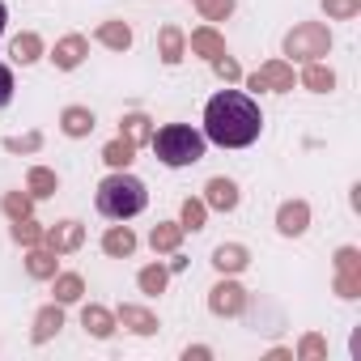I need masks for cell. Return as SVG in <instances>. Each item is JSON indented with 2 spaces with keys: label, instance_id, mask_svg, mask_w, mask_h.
<instances>
[{
  "label": "cell",
  "instance_id": "11",
  "mask_svg": "<svg viewBox=\"0 0 361 361\" xmlns=\"http://www.w3.org/2000/svg\"><path fill=\"white\" fill-rule=\"evenodd\" d=\"M157 56H161V64H183V56H188V35L178 30V26H161L157 30Z\"/></svg>",
  "mask_w": 361,
  "mask_h": 361
},
{
  "label": "cell",
  "instance_id": "22",
  "mask_svg": "<svg viewBox=\"0 0 361 361\" xmlns=\"http://www.w3.org/2000/svg\"><path fill=\"white\" fill-rule=\"evenodd\" d=\"M94 39H98L102 47H111V51H128V47H132V26H128V22H102Z\"/></svg>",
  "mask_w": 361,
  "mask_h": 361
},
{
  "label": "cell",
  "instance_id": "40",
  "mask_svg": "<svg viewBox=\"0 0 361 361\" xmlns=\"http://www.w3.org/2000/svg\"><path fill=\"white\" fill-rule=\"evenodd\" d=\"M183 357H188V361H204V357H213V348H204V344H196V348H188Z\"/></svg>",
  "mask_w": 361,
  "mask_h": 361
},
{
  "label": "cell",
  "instance_id": "17",
  "mask_svg": "<svg viewBox=\"0 0 361 361\" xmlns=\"http://www.w3.org/2000/svg\"><path fill=\"white\" fill-rule=\"evenodd\" d=\"M102 251H106L111 259H128V255L136 251V234H132V226H111V230L102 234Z\"/></svg>",
  "mask_w": 361,
  "mask_h": 361
},
{
  "label": "cell",
  "instance_id": "23",
  "mask_svg": "<svg viewBox=\"0 0 361 361\" xmlns=\"http://www.w3.org/2000/svg\"><path fill=\"white\" fill-rule=\"evenodd\" d=\"M192 51L204 60H217V56H226V39L213 26H200V30H192Z\"/></svg>",
  "mask_w": 361,
  "mask_h": 361
},
{
  "label": "cell",
  "instance_id": "35",
  "mask_svg": "<svg viewBox=\"0 0 361 361\" xmlns=\"http://www.w3.org/2000/svg\"><path fill=\"white\" fill-rule=\"evenodd\" d=\"M209 64H213V73H217L226 85L243 81V68H238V60H234V56H217V60H209Z\"/></svg>",
  "mask_w": 361,
  "mask_h": 361
},
{
  "label": "cell",
  "instance_id": "37",
  "mask_svg": "<svg viewBox=\"0 0 361 361\" xmlns=\"http://www.w3.org/2000/svg\"><path fill=\"white\" fill-rule=\"evenodd\" d=\"M336 272H361V251L357 247H340L336 251Z\"/></svg>",
  "mask_w": 361,
  "mask_h": 361
},
{
  "label": "cell",
  "instance_id": "41",
  "mask_svg": "<svg viewBox=\"0 0 361 361\" xmlns=\"http://www.w3.org/2000/svg\"><path fill=\"white\" fill-rule=\"evenodd\" d=\"M5 22H9V9H5V5H0V35H5Z\"/></svg>",
  "mask_w": 361,
  "mask_h": 361
},
{
  "label": "cell",
  "instance_id": "2",
  "mask_svg": "<svg viewBox=\"0 0 361 361\" xmlns=\"http://www.w3.org/2000/svg\"><path fill=\"white\" fill-rule=\"evenodd\" d=\"M94 204H98V213H102V217H111V221H128V217L145 213V204H149V192H145V183H140L136 174H128V170H115V174H106L102 183H98V196H94Z\"/></svg>",
  "mask_w": 361,
  "mask_h": 361
},
{
  "label": "cell",
  "instance_id": "20",
  "mask_svg": "<svg viewBox=\"0 0 361 361\" xmlns=\"http://www.w3.org/2000/svg\"><path fill=\"white\" fill-rule=\"evenodd\" d=\"M51 293H56V302H60V306H73V302H81L85 281H81L77 272H56V276H51Z\"/></svg>",
  "mask_w": 361,
  "mask_h": 361
},
{
  "label": "cell",
  "instance_id": "8",
  "mask_svg": "<svg viewBox=\"0 0 361 361\" xmlns=\"http://www.w3.org/2000/svg\"><path fill=\"white\" fill-rule=\"evenodd\" d=\"M85 243V226L81 221H56L51 230H43V247H51L56 255H73Z\"/></svg>",
  "mask_w": 361,
  "mask_h": 361
},
{
  "label": "cell",
  "instance_id": "1",
  "mask_svg": "<svg viewBox=\"0 0 361 361\" xmlns=\"http://www.w3.org/2000/svg\"><path fill=\"white\" fill-rule=\"evenodd\" d=\"M264 132V115H259V102L251 94H238V90H221L209 98L204 106V140L221 145V149H247L255 145Z\"/></svg>",
  "mask_w": 361,
  "mask_h": 361
},
{
  "label": "cell",
  "instance_id": "5",
  "mask_svg": "<svg viewBox=\"0 0 361 361\" xmlns=\"http://www.w3.org/2000/svg\"><path fill=\"white\" fill-rule=\"evenodd\" d=\"M293 64L289 60H268V64H259L251 77H247V90H255V94H289L293 90Z\"/></svg>",
  "mask_w": 361,
  "mask_h": 361
},
{
  "label": "cell",
  "instance_id": "38",
  "mask_svg": "<svg viewBox=\"0 0 361 361\" xmlns=\"http://www.w3.org/2000/svg\"><path fill=\"white\" fill-rule=\"evenodd\" d=\"M39 145H43V136H39V132H30V136H9V140H5V149H9V153H35Z\"/></svg>",
  "mask_w": 361,
  "mask_h": 361
},
{
  "label": "cell",
  "instance_id": "10",
  "mask_svg": "<svg viewBox=\"0 0 361 361\" xmlns=\"http://www.w3.org/2000/svg\"><path fill=\"white\" fill-rule=\"evenodd\" d=\"M204 204L217 209V213H234L238 209V183L234 178H209V188H204Z\"/></svg>",
  "mask_w": 361,
  "mask_h": 361
},
{
  "label": "cell",
  "instance_id": "14",
  "mask_svg": "<svg viewBox=\"0 0 361 361\" xmlns=\"http://www.w3.org/2000/svg\"><path fill=\"white\" fill-rule=\"evenodd\" d=\"M94 123H98V119H94V111H90V106H64V111H60V132H64V136H73V140L90 136V132H94Z\"/></svg>",
  "mask_w": 361,
  "mask_h": 361
},
{
  "label": "cell",
  "instance_id": "33",
  "mask_svg": "<svg viewBox=\"0 0 361 361\" xmlns=\"http://www.w3.org/2000/svg\"><path fill=\"white\" fill-rule=\"evenodd\" d=\"M323 13L336 18V22H348L361 13V0H323Z\"/></svg>",
  "mask_w": 361,
  "mask_h": 361
},
{
  "label": "cell",
  "instance_id": "13",
  "mask_svg": "<svg viewBox=\"0 0 361 361\" xmlns=\"http://www.w3.org/2000/svg\"><path fill=\"white\" fill-rule=\"evenodd\" d=\"M251 264V251L243 247V243H221L217 251H213V268L221 272V276H234V272H243Z\"/></svg>",
  "mask_w": 361,
  "mask_h": 361
},
{
  "label": "cell",
  "instance_id": "21",
  "mask_svg": "<svg viewBox=\"0 0 361 361\" xmlns=\"http://www.w3.org/2000/svg\"><path fill=\"white\" fill-rule=\"evenodd\" d=\"M56 188H60L56 170H47V166H30V174H26V192H30L35 200H47V196H56Z\"/></svg>",
  "mask_w": 361,
  "mask_h": 361
},
{
  "label": "cell",
  "instance_id": "39",
  "mask_svg": "<svg viewBox=\"0 0 361 361\" xmlns=\"http://www.w3.org/2000/svg\"><path fill=\"white\" fill-rule=\"evenodd\" d=\"M9 102H13V73H9V64H0V111Z\"/></svg>",
  "mask_w": 361,
  "mask_h": 361
},
{
  "label": "cell",
  "instance_id": "16",
  "mask_svg": "<svg viewBox=\"0 0 361 361\" xmlns=\"http://www.w3.org/2000/svg\"><path fill=\"white\" fill-rule=\"evenodd\" d=\"M60 327H64V306L51 302V306H43V310L35 314V331H30V340H35V344H47L51 336H60Z\"/></svg>",
  "mask_w": 361,
  "mask_h": 361
},
{
  "label": "cell",
  "instance_id": "28",
  "mask_svg": "<svg viewBox=\"0 0 361 361\" xmlns=\"http://www.w3.org/2000/svg\"><path fill=\"white\" fill-rule=\"evenodd\" d=\"M119 132H123V136H128L136 149H140V145H149V136H153V128H149V115H140V111H136V115H123Z\"/></svg>",
  "mask_w": 361,
  "mask_h": 361
},
{
  "label": "cell",
  "instance_id": "6",
  "mask_svg": "<svg viewBox=\"0 0 361 361\" xmlns=\"http://www.w3.org/2000/svg\"><path fill=\"white\" fill-rule=\"evenodd\" d=\"M209 310H213L217 319H238V314L247 310V289H243L238 281H217V285L209 289Z\"/></svg>",
  "mask_w": 361,
  "mask_h": 361
},
{
  "label": "cell",
  "instance_id": "26",
  "mask_svg": "<svg viewBox=\"0 0 361 361\" xmlns=\"http://www.w3.org/2000/svg\"><path fill=\"white\" fill-rule=\"evenodd\" d=\"M302 85H306L310 94H327V90H336V73H331L323 60H314V64L302 68Z\"/></svg>",
  "mask_w": 361,
  "mask_h": 361
},
{
  "label": "cell",
  "instance_id": "19",
  "mask_svg": "<svg viewBox=\"0 0 361 361\" xmlns=\"http://www.w3.org/2000/svg\"><path fill=\"white\" fill-rule=\"evenodd\" d=\"M178 243H183V226H178V221H157L153 234H149V247H153L157 255H174Z\"/></svg>",
  "mask_w": 361,
  "mask_h": 361
},
{
  "label": "cell",
  "instance_id": "27",
  "mask_svg": "<svg viewBox=\"0 0 361 361\" xmlns=\"http://www.w3.org/2000/svg\"><path fill=\"white\" fill-rule=\"evenodd\" d=\"M166 281H170V268H161V264H149V268L136 272V285H140V293H149V298H157V293L166 289Z\"/></svg>",
  "mask_w": 361,
  "mask_h": 361
},
{
  "label": "cell",
  "instance_id": "3",
  "mask_svg": "<svg viewBox=\"0 0 361 361\" xmlns=\"http://www.w3.org/2000/svg\"><path fill=\"white\" fill-rule=\"evenodd\" d=\"M149 145H153V153H157L161 166H196L204 157V149H209L204 132H196L188 123H166V128H157L149 136Z\"/></svg>",
  "mask_w": 361,
  "mask_h": 361
},
{
  "label": "cell",
  "instance_id": "34",
  "mask_svg": "<svg viewBox=\"0 0 361 361\" xmlns=\"http://www.w3.org/2000/svg\"><path fill=\"white\" fill-rule=\"evenodd\" d=\"M204 213H209V204L204 200H183V230H204Z\"/></svg>",
  "mask_w": 361,
  "mask_h": 361
},
{
  "label": "cell",
  "instance_id": "9",
  "mask_svg": "<svg viewBox=\"0 0 361 361\" xmlns=\"http://www.w3.org/2000/svg\"><path fill=\"white\" fill-rule=\"evenodd\" d=\"M306 226H310V204H306V200H285V204L276 209V230H281L285 238L306 234Z\"/></svg>",
  "mask_w": 361,
  "mask_h": 361
},
{
  "label": "cell",
  "instance_id": "7",
  "mask_svg": "<svg viewBox=\"0 0 361 361\" xmlns=\"http://www.w3.org/2000/svg\"><path fill=\"white\" fill-rule=\"evenodd\" d=\"M85 56H90V39H85V35H64V39H56V47H51L47 60H51L60 73H73V68L85 64Z\"/></svg>",
  "mask_w": 361,
  "mask_h": 361
},
{
  "label": "cell",
  "instance_id": "32",
  "mask_svg": "<svg viewBox=\"0 0 361 361\" xmlns=\"http://www.w3.org/2000/svg\"><path fill=\"white\" fill-rule=\"evenodd\" d=\"M298 357H302V361H319V357H327V340H323L319 331H306L302 344H298Z\"/></svg>",
  "mask_w": 361,
  "mask_h": 361
},
{
  "label": "cell",
  "instance_id": "36",
  "mask_svg": "<svg viewBox=\"0 0 361 361\" xmlns=\"http://www.w3.org/2000/svg\"><path fill=\"white\" fill-rule=\"evenodd\" d=\"M336 293H340L344 302L361 298V272H336Z\"/></svg>",
  "mask_w": 361,
  "mask_h": 361
},
{
  "label": "cell",
  "instance_id": "29",
  "mask_svg": "<svg viewBox=\"0 0 361 361\" xmlns=\"http://www.w3.org/2000/svg\"><path fill=\"white\" fill-rule=\"evenodd\" d=\"M9 234H13V243H18V247H26V251H30V247H39V243H43V226H39V221H35V217H18V221H13V230H9Z\"/></svg>",
  "mask_w": 361,
  "mask_h": 361
},
{
  "label": "cell",
  "instance_id": "18",
  "mask_svg": "<svg viewBox=\"0 0 361 361\" xmlns=\"http://www.w3.org/2000/svg\"><path fill=\"white\" fill-rule=\"evenodd\" d=\"M26 272L35 276V281H51L56 272H60V259H56V251L51 247H30V255H26Z\"/></svg>",
  "mask_w": 361,
  "mask_h": 361
},
{
  "label": "cell",
  "instance_id": "24",
  "mask_svg": "<svg viewBox=\"0 0 361 361\" xmlns=\"http://www.w3.org/2000/svg\"><path fill=\"white\" fill-rule=\"evenodd\" d=\"M132 157H136V145L119 132L115 140H106V149H102V161L111 166V170H128L132 166Z\"/></svg>",
  "mask_w": 361,
  "mask_h": 361
},
{
  "label": "cell",
  "instance_id": "30",
  "mask_svg": "<svg viewBox=\"0 0 361 361\" xmlns=\"http://www.w3.org/2000/svg\"><path fill=\"white\" fill-rule=\"evenodd\" d=\"M0 209H5V217H9V221H18V217H30V209H35V196H30V192H5Z\"/></svg>",
  "mask_w": 361,
  "mask_h": 361
},
{
  "label": "cell",
  "instance_id": "31",
  "mask_svg": "<svg viewBox=\"0 0 361 361\" xmlns=\"http://www.w3.org/2000/svg\"><path fill=\"white\" fill-rule=\"evenodd\" d=\"M192 5L200 9L204 22H226V18L234 13V0H192Z\"/></svg>",
  "mask_w": 361,
  "mask_h": 361
},
{
  "label": "cell",
  "instance_id": "15",
  "mask_svg": "<svg viewBox=\"0 0 361 361\" xmlns=\"http://www.w3.org/2000/svg\"><path fill=\"white\" fill-rule=\"evenodd\" d=\"M81 327L94 336V340H111L115 336V314L106 310V306H98V302H90L85 310H81Z\"/></svg>",
  "mask_w": 361,
  "mask_h": 361
},
{
  "label": "cell",
  "instance_id": "12",
  "mask_svg": "<svg viewBox=\"0 0 361 361\" xmlns=\"http://www.w3.org/2000/svg\"><path fill=\"white\" fill-rule=\"evenodd\" d=\"M115 327H128L132 336H153L157 331V314L145 306H119L115 310Z\"/></svg>",
  "mask_w": 361,
  "mask_h": 361
},
{
  "label": "cell",
  "instance_id": "4",
  "mask_svg": "<svg viewBox=\"0 0 361 361\" xmlns=\"http://www.w3.org/2000/svg\"><path fill=\"white\" fill-rule=\"evenodd\" d=\"M331 51V30L323 22H302L285 35V56L298 60V64H314Z\"/></svg>",
  "mask_w": 361,
  "mask_h": 361
},
{
  "label": "cell",
  "instance_id": "25",
  "mask_svg": "<svg viewBox=\"0 0 361 361\" xmlns=\"http://www.w3.org/2000/svg\"><path fill=\"white\" fill-rule=\"evenodd\" d=\"M9 56H13L18 64H35V60H43V39H39L35 30H26V35H18V39L9 43Z\"/></svg>",
  "mask_w": 361,
  "mask_h": 361
}]
</instances>
